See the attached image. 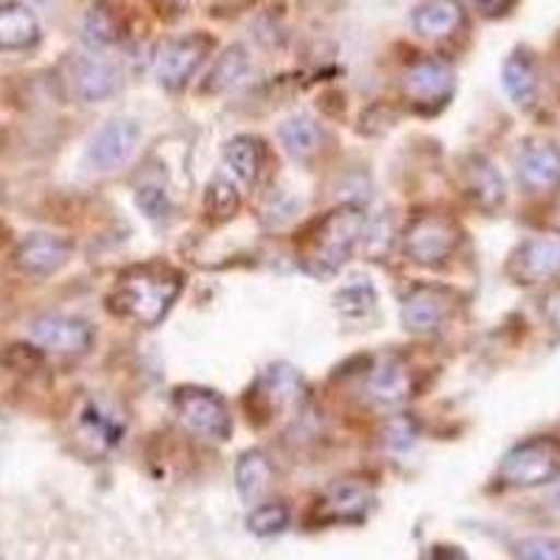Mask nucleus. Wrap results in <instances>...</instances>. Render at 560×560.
Instances as JSON below:
<instances>
[{
	"mask_svg": "<svg viewBox=\"0 0 560 560\" xmlns=\"http://www.w3.org/2000/svg\"><path fill=\"white\" fill-rule=\"evenodd\" d=\"M183 292V275L163 264H140L127 269L107 294V306L115 317L138 325H158L172 312Z\"/></svg>",
	"mask_w": 560,
	"mask_h": 560,
	"instance_id": "1",
	"label": "nucleus"
},
{
	"mask_svg": "<svg viewBox=\"0 0 560 560\" xmlns=\"http://www.w3.org/2000/svg\"><path fill=\"white\" fill-rule=\"evenodd\" d=\"M364 233V217L357 208H339L319 219L303 242V267L314 275H334L350 258Z\"/></svg>",
	"mask_w": 560,
	"mask_h": 560,
	"instance_id": "2",
	"label": "nucleus"
},
{
	"mask_svg": "<svg viewBox=\"0 0 560 560\" xmlns=\"http://www.w3.org/2000/svg\"><path fill=\"white\" fill-rule=\"evenodd\" d=\"M560 474V440L533 438L504 454L499 465V477L510 488H535V485L552 482Z\"/></svg>",
	"mask_w": 560,
	"mask_h": 560,
	"instance_id": "3",
	"label": "nucleus"
},
{
	"mask_svg": "<svg viewBox=\"0 0 560 560\" xmlns=\"http://www.w3.org/2000/svg\"><path fill=\"white\" fill-rule=\"evenodd\" d=\"M172 407L188 432L208 440L230 438V412L222 395L205 387H179L172 398Z\"/></svg>",
	"mask_w": 560,
	"mask_h": 560,
	"instance_id": "4",
	"label": "nucleus"
},
{
	"mask_svg": "<svg viewBox=\"0 0 560 560\" xmlns=\"http://www.w3.org/2000/svg\"><path fill=\"white\" fill-rule=\"evenodd\" d=\"M459 230L452 219L440 217V213H427V217L415 219L409 224L407 236H404V249L415 264L434 267L443 264L448 255L457 249Z\"/></svg>",
	"mask_w": 560,
	"mask_h": 560,
	"instance_id": "5",
	"label": "nucleus"
},
{
	"mask_svg": "<svg viewBox=\"0 0 560 560\" xmlns=\"http://www.w3.org/2000/svg\"><path fill=\"white\" fill-rule=\"evenodd\" d=\"M127 432V420L113 404L102 398H88L77 415V438L82 448L93 457H104L121 443Z\"/></svg>",
	"mask_w": 560,
	"mask_h": 560,
	"instance_id": "6",
	"label": "nucleus"
},
{
	"mask_svg": "<svg viewBox=\"0 0 560 560\" xmlns=\"http://www.w3.org/2000/svg\"><path fill=\"white\" fill-rule=\"evenodd\" d=\"M210 48H213V43L202 32L185 34V37H177L163 45L158 54V68H154L158 70L160 84L172 90L185 88L199 70V65L205 62Z\"/></svg>",
	"mask_w": 560,
	"mask_h": 560,
	"instance_id": "7",
	"label": "nucleus"
},
{
	"mask_svg": "<svg viewBox=\"0 0 560 560\" xmlns=\"http://www.w3.org/2000/svg\"><path fill=\"white\" fill-rule=\"evenodd\" d=\"M138 140V124L129 121V118H115V121L104 124L88 143V163L96 172H115L132 158Z\"/></svg>",
	"mask_w": 560,
	"mask_h": 560,
	"instance_id": "8",
	"label": "nucleus"
},
{
	"mask_svg": "<svg viewBox=\"0 0 560 560\" xmlns=\"http://www.w3.org/2000/svg\"><path fill=\"white\" fill-rule=\"evenodd\" d=\"M508 275L516 283H538L560 272V238L535 236L518 244L508 261Z\"/></svg>",
	"mask_w": 560,
	"mask_h": 560,
	"instance_id": "9",
	"label": "nucleus"
},
{
	"mask_svg": "<svg viewBox=\"0 0 560 560\" xmlns=\"http://www.w3.org/2000/svg\"><path fill=\"white\" fill-rule=\"evenodd\" d=\"M32 339L54 353H84L93 345V328L88 319L68 314H45L32 323Z\"/></svg>",
	"mask_w": 560,
	"mask_h": 560,
	"instance_id": "10",
	"label": "nucleus"
},
{
	"mask_svg": "<svg viewBox=\"0 0 560 560\" xmlns=\"http://www.w3.org/2000/svg\"><path fill=\"white\" fill-rule=\"evenodd\" d=\"M70 88L82 102H104V98L115 96L121 88V70L113 62L98 57H73L68 70Z\"/></svg>",
	"mask_w": 560,
	"mask_h": 560,
	"instance_id": "11",
	"label": "nucleus"
},
{
	"mask_svg": "<svg viewBox=\"0 0 560 560\" xmlns=\"http://www.w3.org/2000/svg\"><path fill=\"white\" fill-rule=\"evenodd\" d=\"M518 179L527 191L560 188V149L549 140H533L518 152Z\"/></svg>",
	"mask_w": 560,
	"mask_h": 560,
	"instance_id": "12",
	"label": "nucleus"
},
{
	"mask_svg": "<svg viewBox=\"0 0 560 560\" xmlns=\"http://www.w3.org/2000/svg\"><path fill=\"white\" fill-rule=\"evenodd\" d=\"M454 303L452 298H448V292H443V289H432V287H420L407 294L401 317H404V325H407L412 334H429V331H438L440 325L446 323Z\"/></svg>",
	"mask_w": 560,
	"mask_h": 560,
	"instance_id": "13",
	"label": "nucleus"
},
{
	"mask_svg": "<svg viewBox=\"0 0 560 560\" xmlns=\"http://www.w3.org/2000/svg\"><path fill=\"white\" fill-rule=\"evenodd\" d=\"M370 508H373V497L368 488L357 482H339L319 499L314 508V518L319 524L362 522Z\"/></svg>",
	"mask_w": 560,
	"mask_h": 560,
	"instance_id": "14",
	"label": "nucleus"
},
{
	"mask_svg": "<svg viewBox=\"0 0 560 560\" xmlns=\"http://www.w3.org/2000/svg\"><path fill=\"white\" fill-rule=\"evenodd\" d=\"M70 249H73V244L68 238L54 236V233H32L20 242L18 264L23 272L45 278L68 261Z\"/></svg>",
	"mask_w": 560,
	"mask_h": 560,
	"instance_id": "15",
	"label": "nucleus"
},
{
	"mask_svg": "<svg viewBox=\"0 0 560 560\" xmlns=\"http://www.w3.org/2000/svg\"><path fill=\"white\" fill-rule=\"evenodd\" d=\"M454 90V70L440 59H423L407 73V96L418 104L443 107Z\"/></svg>",
	"mask_w": 560,
	"mask_h": 560,
	"instance_id": "16",
	"label": "nucleus"
},
{
	"mask_svg": "<svg viewBox=\"0 0 560 560\" xmlns=\"http://www.w3.org/2000/svg\"><path fill=\"white\" fill-rule=\"evenodd\" d=\"M39 39V23L23 3L0 7V51H28Z\"/></svg>",
	"mask_w": 560,
	"mask_h": 560,
	"instance_id": "17",
	"label": "nucleus"
},
{
	"mask_svg": "<svg viewBox=\"0 0 560 560\" xmlns=\"http://www.w3.org/2000/svg\"><path fill=\"white\" fill-rule=\"evenodd\" d=\"M409 23L420 37H446L463 23V7L459 0H420Z\"/></svg>",
	"mask_w": 560,
	"mask_h": 560,
	"instance_id": "18",
	"label": "nucleus"
},
{
	"mask_svg": "<svg viewBox=\"0 0 560 560\" xmlns=\"http://www.w3.org/2000/svg\"><path fill=\"white\" fill-rule=\"evenodd\" d=\"M465 188L468 197L482 208L493 210L504 202V179L497 166L485 158H471L465 166Z\"/></svg>",
	"mask_w": 560,
	"mask_h": 560,
	"instance_id": "19",
	"label": "nucleus"
},
{
	"mask_svg": "<svg viewBox=\"0 0 560 560\" xmlns=\"http://www.w3.org/2000/svg\"><path fill=\"white\" fill-rule=\"evenodd\" d=\"M502 84L508 90V96L516 104H529L538 93V65H535L533 54L518 48L508 57L502 68Z\"/></svg>",
	"mask_w": 560,
	"mask_h": 560,
	"instance_id": "20",
	"label": "nucleus"
},
{
	"mask_svg": "<svg viewBox=\"0 0 560 560\" xmlns=\"http://www.w3.org/2000/svg\"><path fill=\"white\" fill-rule=\"evenodd\" d=\"M82 34H84V43H88L90 48H109V45L121 43L124 39L121 14L115 12L109 3L98 0V3H93L90 12L84 14Z\"/></svg>",
	"mask_w": 560,
	"mask_h": 560,
	"instance_id": "21",
	"label": "nucleus"
},
{
	"mask_svg": "<svg viewBox=\"0 0 560 560\" xmlns=\"http://www.w3.org/2000/svg\"><path fill=\"white\" fill-rule=\"evenodd\" d=\"M306 393V384L298 370L289 368V364H275L264 373L261 378V395L267 401H272L275 407H292L303 398Z\"/></svg>",
	"mask_w": 560,
	"mask_h": 560,
	"instance_id": "22",
	"label": "nucleus"
},
{
	"mask_svg": "<svg viewBox=\"0 0 560 560\" xmlns=\"http://www.w3.org/2000/svg\"><path fill=\"white\" fill-rule=\"evenodd\" d=\"M409 389H412V378L398 359H384L370 376V393L376 395L378 401L398 404L407 398Z\"/></svg>",
	"mask_w": 560,
	"mask_h": 560,
	"instance_id": "23",
	"label": "nucleus"
},
{
	"mask_svg": "<svg viewBox=\"0 0 560 560\" xmlns=\"http://www.w3.org/2000/svg\"><path fill=\"white\" fill-rule=\"evenodd\" d=\"M247 73H249L247 48H244V45H230L228 51L217 59L213 70H210L205 90H208V93H224V90L236 88Z\"/></svg>",
	"mask_w": 560,
	"mask_h": 560,
	"instance_id": "24",
	"label": "nucleus"
},
{
	"mask_svg": "<svg viewBox=\"0 0 560 560\" xmlns=\"http://www.w3.org/2000/svg\"><path fill=\"white\" fill-rule=\"evenodd\" d=\"M269 479H272V465L261 452H247L236 465V490L244 502H255L261 499L267 490Z\"/></svg>",
	"mask_w": 560,
	"mask_h": 560,
	"instance_id": "25",
	"label": "nucleus"
},
{
	"mask_svg": "<svg viewBox=\"0 0 560 560\" xmlns=\"http://www.w3.org/2000/svg\"><path fill=\"white\" fill-rule=\"evenodd\" d=\"M224 163L233 172V177H238L242 183H255L258 172H261V149H258V140L247 138H233L224 147Z\"/></svg>",
	"mask_w": 560,
	"mask_h": 560,
	"instance_id": "26",
	"label": "nucleus"
},
{
	"mask_svg": "<svg viewBox=\"0 0 560 560\" xmlns=\"http://www.w3.org/2000/svg\"><path fill=\"white\" fill-rule=\"evenodd\" d=\"M280 140H283V147H287L289 154H294V158H308L319 147V129L312 118L298 115V118H289L280 127Z\"/></svg>",
	"mask_w": 560,
	"mask_h": 560,
	"instance_id": "27",
	"label": "nucleus"
},
{
	"mask_svg": "<svg viewBox=\"0 0 560 560\" xmlns=\"http://www.w3.org/2000/svg\"><path fill=\"white\" fill-rule=\"evenodd\" d=\"M242 205V197H238L236 185L230 183L228 177L217 174V177L208 183V191H205V210H208L210 219H217V222H224L238 210Z\"/></svg>",
	"mask_w": 560,
	"mask_h": 560,
	"instance_id": "28",
	"label": "nucleus"
},
{
	"mask_svg": "<svg viewBox=\"0 0 560 560\" xmlns=\"http://www.w3.org/2000/svg\"><path fill=\"white\" fill-rule=\"evenodd\" d=\"M373 306H376V289L364 278H357L337 292V308L345 314H368Z\"/></svg>",
	"mask_w": 560,
	"mask_h": 560,
	"instance_id": "29",
	"label": "nucleus"
},
{
	"mask_svg": "<svg viewBox=\"0 0 560 560\" xmlns=\"http://www.w3.org/2000/svg\"><path fill=\"white\" fill-rule=\"evenodd\" d=\"M247 527L249 533L261 535V538L283 533L289 527V510L283 504H261V508H255L249 513Z\"/></svg>",
	"mask_w": 560,
	"mask_h": 560,
	"instance_id": "30",
	"label": "nucleus"
},
{
	"mask_svg": "<svg viewBox=\"0 0 560 560\" xmlns=\"http://www.w3.org/2000/svg\"><path fill=\"white\" fill-rule=\"evenodd\" d=\"M516 560H560V538H547V535H533L513 544Z\"/></svg>",
	"mask_w": 560,
	"mask_h": 560,
	"instance_id": "31",
	"label": "nucleus"
},
{
	"mask_svg": "<svg viewBox=\"0 0 560 560\" xmlns=\"http://www.w3.org/2000/svg\"><path fill=\"white\" fill-rule=\"evenodd\" d=\"M138 205L140 210L147 213V217L152 219H163L172 210V205H168V197L160 188H140L138 191Z\"/></svg>",
	"mask_w": 560,
	"mask_h": 560,
	"instance_id": "32",
	"label": "nucleus"
},
{
	"mask_svg": "<svg viewBox=\"0 0 560 560\" xmlns=\"http://www.w3.org/2000/svg\"><path fill=\"white\" fill-rule=\"evenodd\" d=\"M516 3L518 0H474V7H477L485 18H502V14H508Z\"/></svg>",
	"mask_w": 560,
	"mask_h": 560,
	"instance_id": "33",
	"label": "nucleus"
},
{
	"mask_svg": "<svg viewBox=\"0 0 560 560\" xmlns=\"http://www.w3.org/2000/svg\"><path fill=\"white\" fill-rule=\"evenodd\" d=\"M544 314H547L549 325H552V328H558V331H560V292L549 294L547 303H544Z\"/></svg>",
	"mask_w": 560,
	"mask_h": 560,
	"instance_id": "34",
	"label": "nucleus"
},
{
	"mask_svg": "<svg viewBox=\"0 0 560 560\" xmlns=\"http://www.w3.org/2000/svg\"><path fill=\"white\" fill-rule=\"evenodd\" d=\"M434 560H468V558H465L463 552H457V549L443 547V549H438V555H434Z\"/></svg>",
	"mask_w": 560,
	"mask_h": 560,
	"instance_id": "35",
	"label": "nucleus"
},
{
	"mask_svg": "<svg viewBox=\"0 0 560 560\" xmlns=\"http://www.w3.org/2000/svg\"><path fill=\"white\" fill-rule=\"evenodd\" d=\"M37 3H51V0H37Z\"/></svg>",
	"mask_w": 560,
	"mask_h": 560,
	"instance_id": "36",
	"label": "nucleus"
}]
</instances>
